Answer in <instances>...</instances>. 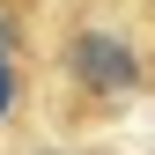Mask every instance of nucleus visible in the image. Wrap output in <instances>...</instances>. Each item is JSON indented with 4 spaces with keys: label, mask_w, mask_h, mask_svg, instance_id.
Listing matches in <instances>:
<instances>
[{
    "label": "nucleus",
    "mask_w": 155,
    "mask_h": 155,
    "mask_svg": "<svg viewBox=\"0 0 155 155\" xmlns=\"http://www.w3.org/2000/svg\"><path fill=\"white\" fill-rule=\"evenodd\" d=\"M74 81L96 96H126V89H140V59L118 30H81L74 37Z\"/></svg>",
    "instance_id": "nucleus-1"
},
{
    "label": "nucleus",
    "mask_w": 155,
    "mask_h": 155,
    "mask_svg": "<svg viewBox=\"0 0 155 155\" xmlns=\"http://www.w3.org/2000/svg\"><path fill=\"white\" fill-rule=\"evenodd\" d=\"M15 96H22V81H15V59H0V118L15 111Z\"/></svg>",
    "instance_id": "nucleus-3"
},
{
    "label": "nucleus",
    "mask_w": 155,
    "mask_h": 155,
    "mask_svg": "<svg viewBox=\"0 0 155 155\" xmlns=\"http://www.w3.org/2000/svg\"><path fill=\"white\" fill-rule=\"evenodd\" d=\"M15 45H22V15L0 0V59H15Z\"/></svg>",
    "instance_id": "nucleus-2"
}]
</instances>
